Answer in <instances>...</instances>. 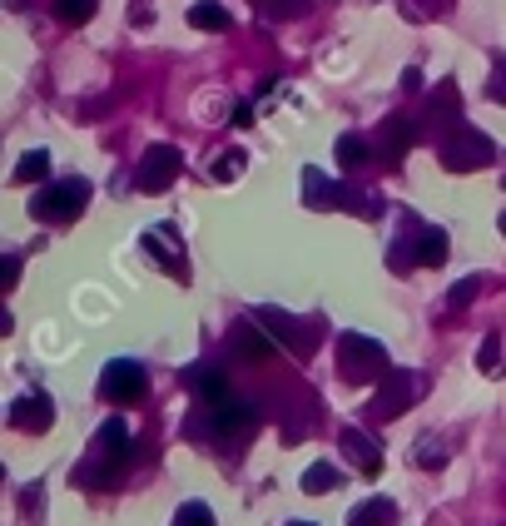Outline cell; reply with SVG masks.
I'll use <instances>...</instances> for the list:
<instances>
[{
	"label": "cell",
	"instance_id": "27",
	"mask_svg": "<svg viewBox=\"0 0 506 526\" xmlns=\"http://www.w3.org/2000/svg\"><path fill=\"white\" fill-rule=\"evenodd\" d=\"M174 526H219V522H214V507L209 502H184L174 512Z\"/></svg>",
	"mask_w": 506,
	"mask_h": 526
},
{
	"label": "cell",
	"instance_id": "28",
	"mask_svg": "<svg viewBox=\"0 0 506 526\" xmlns=\"http://www.w3.org/2000/svg\"><path fill=\"white\" fill-rule=\"evenodd\" d=\"M244 164H249V154H244V149H229V154H219V169H214V179H219V184H229L234 174H244Z\"/></svg>",
	"mask_w": 506,
	"mask_h": 526
},
{
	"label": "cell",
	"instance_id": "33",
	"mask_svg": "<svg viewBox=\"0 0 506 526\" xmlns=\"http://www.w3.org/2000/svg\"><path fill=\"white\" fill-rule=\"evenodd\" d=\"M229 125H234V130H244V125H253V105H234Z\"/></svg>",
	"mask_w": 506,
	"mask_h": 526
},
{
	"label": "cell",
	"instance_id": "22",
	"mask_svg": "<svg viewBox=\"0 0 506 526\" xmlns=\"http://www.w3.org/2000/svg\"><path fill=\"white\" fill-rule=\"evenodd\" d=\"M343 487V472L333 467V462H313L308 472H303V492L308 497H323V492H338Z\"/></svg>",
	"mask_w": 506,
	"mask_h": 526
},
{
	"label": "cell",
	"instance_id": "9",
	"mask_svg": "<svg viewBox=\"0 0 506 526\" xmlns=\"http://www.w3.org/2000/svg\"><path fill=\"white\" fill-rule=\"evenodd\" d=\"M144 393H149L144 363H134V358L105 363V373H100V397H105V402H139Z\"/></svg>",
	"mask_w": 506,
	"mask_h": 526
},
{
	"label": "cell",
	"instance_id": "17",
	"mask_svg": "<svg viewBox=\"0 0 506 526\" xmlns=\"http://www.w3.org/2000/svg\"><path fill=\"white\" fill-rule=\"evenodd\" d=\"M229 348H234L244 363H268V358H273V338H268L258 323H239V328L229 333Z\"/></svg>",
	"mask_w": 506,
	"mask_h": 526
},
{
	"label": "cell",
	"instance_id": "18",
	"mask_svg": "<svg viewBox=\"0 0 506 526\" xmlns=\"http://www.w3.org/2000/svg\"><path fill=\"white\" fill-rule=\"evenodd\" d=\"M333 154H338V164H343L348 174H358L363 164H373V139H363V134H338Z\"/></svg>",
	"mask_w": 506,
	"mask_h": 526
},
{
	"label": "cell",
	"instance_id": "6",
	"mask_svg": "<svg viewBox=\"0 0 506 526\" xmlns=\"http://www.w3.org/2000/svg\"><path fill=\"white\" fill-rule=\"evenodd\" d=\"M437 159H442L447 174H472V169H487V164L497 159V144H492V134L462 125L457 134H447V139L437 144Z\"/></svg>",
	"mask_w": 506,
	"mask_h": 526
},
{
	"label": "cell",
	"instance_id": "16",
	"mask_svg": "<svg viewBox=\"0 0 506 526\" xmlns=\"http://www.w3.org/2000/svg\"><path fill=\"white\" fill-rule=\"evenodd\" d=\"M179 383H184L189 393L199 397V402H219L224 393H234V388H229V378H224L219 368H209V363H199V368H184V373H179Z\"/></svg>",
	"mask_w": 506,
	"mask_h": 526
},
{
	"label": "cell",
	"instance_id": "4",
	"mask_svg": "<svg viewBox=\"0 0 506 526\" xmlns=\"http://www.w3.org/2000/svg\"><path fill=\"white\" fill-rule=\"evenodd\" d=\"M253 323L283 348V353H293V358H308L313 348H318V338H323V318H293V313H283V308H253Z\"/></svg>",
	"mask_w": 506,
	"mask_h": 526
},
{
	"label": "cell",
	"instance_id": "37",
	"mask_svg": "<svg viewBox=\"0 0 506 526\" xmlns=\"http://www.w3.org/2000/svg\"><path fill=\"white\" fill-rule=\"evenodd\" d=\"M258 5H273V0H258Z\"/></svg>",
	"mask_w": 506,
	"mask_h": 526
},
{
	"label": "cell",
	"instance_id": "10",
	"mask_svg": "<svg viewBox=\"0 0 506 526\" xmlns=\"http://www.w3.org/2000/svg\"><path fill=\"white\" fill-rule=\"evenodd\" d=\"M412 144H417V125L407 115H387L373 139V164H402Z\"/></svg>",
	"mask_w": 506,
	"mask_h": 526
},
{
	"label": "cell",
	"instance_id": "2",
	"mask_svg": "<svg viewBox=\"0 0 506 526\" xmlns=\"http://www.w3.org/2000/svg\"><path fill=\"white\" fill-rule=\"evenodd\" d=\"M387 373H392V358H387V348H382L378 338H368V333H343L338 338V378L348 388L382 383Z\"/></svg>",
	"mask_w": 506,
	"mask_h": 526
},
{
	"label": "cell",
	"instance_id": "8",
	"mask_svg": "<svg viewBox=\"0 0 506 526\" xmlns=\"http://www.w3.org/2000/svg\"><path fill=\"white\" fill-rule=\"evenodd\" d=\"M179 174H184V154H179L174 144H149L144 159H139L134 189H139V194H164Z\"/></svg>",
	"mask_w": 506,
	"mask_h": 526
},
{
	"label": "cell",
	"instance_id": "30",
	"mask_svg": "<svg viewBox=\"0 0 506 526\" xmlns=\"http://www.w3.org/2000/svg\"><path fill=\"white\" fill-rule=\"evenodd\" d=\"M487 95H492L497 105H506V60H497V65H492V80H487Z\"/></svg>",
	"mask_w": 506,
	"mask_h": 526
},
{
	"label": "cell",
	"instance_id": "14",
	"mask_svg": "<svg viewBox=\"0 0 506 526\" xmlns=\"http://www.w3.org/2000/svg\"><path fill=\"white\" fill-rule=\"evenodd\" d=\"M144 249H149L154 259L164 263L174 278H189V263H184V249H179V234H174L169 224H159V229H144Z\"/></svg>",
	"mask_w": 506,
	"mask_h": 526
},
{
	"label": "cell",
	"instance_id": "3",
	"mask_svg": "<svg viewBox=\"0 0 506 526\" xmlns=\"http://www.w3.org/2000/svg\"><path fill=\"white\" fill-rule=\"evenodd\" d=\"M90 194H95V184L80 179V174L55 179V184L35 189V199H30V219H40V224H75V219L85 214Z\"/></svg>",
	"mask_w": 506,
	"mask_h": 526
},
{
	"label": "cell",
	"instance_id": "24",
	"mask_svg": "<svg viewBox=\"0 0 506 526\" xmlns=\"http://www.w3.org/2000/svg\"><path fill=\"white\" fill-rule=\"evenodd\" d=\"M477 368L487 373V378H502L506 363H502V333H487L482 338V348H477Z\"/></svg>",
	"mask_w": 506,
	"mask_h": 526
},
{
	"label": "cell",
	"instance_id": "29",
	"mask_svg": "<svg viewBox=\"0 0 506 526\" xmlns=\"http://www.w3.org/2000/svg\"><path fill=\"white\" fill-rule=\"evenodd\" d=\"M432 442H437V437H422V447H417V462H422V467H442V462H447V447H432Z\"/></svg>",
	"mask_w": 506,
	"mask_h": 526
},
{
	"label": "cell",
	"instance_id": "12",
	"mask_svg": "<svg viewBox=\"0 0 506 526\" xmlns=\"http://www.w3.org/2000/svg\"><path fill=\"white\" fill-rule=\"evenodd\" d=\"M303 204L328 214V209H348V184H333L328 174H318V164L303 169Z\"/></svg>",
	"mask_w": 506,
	"mask_h": 526
},
{
	"label": "cell",
	"instance_id": "31",
	"mask_svg": "<svg viewBox=\"0 0 506 526\" xmlns=\"http://www.w3.org/2000/svg\"><path fill=\"white\" fill-rule=\"evenodd\" d=\"M20 507H25V517H40V512H45V492H40V487H25V492H20Z\"/></svg>",
	"mask_w": 506,
	"mask_h": 526
},
{
	"label": "cell",
	"instance_id": "21",
	"mask_svg": "<svg viewBox=\"0 0 506 526\" xmlns=\"http://www.w3.org/2000/svg\"><path fill=\"white\" fill-rule=\"evenodd\" d=\"M447 254H452V249H447V234L422 224V229H417V263H422V268H437V263H447Z\"/></svg>",
	"mask_w": 506,
	"mask_h": 526
},
{
	"label": "cell",
	"instance_id": "20",
	"mask_svg": "<svg viewBox=\"0 0 506 526\" xmlns=\"http://www.w3.org/2000/svg\"><path fill=\"white\" fill-rule=\"evenodd\" d=\"M189 25H194V30H214V35H219V30H229V25H234V15H229L219 0H194V5H189Z\"/></svg>",
	"mask_w": 506,
	"mask_h": 526
},
{
	"label": "cell",
	"instance_id": "5",
	"mask_svg": "<svg viewBox=\"0 0 506 526\" xmlns=\"http://www.w3.org/2000/svg\"><path fill=\"white\" fill-rule=\"evenodd\" d=\"M199 427H204V437H219V442L249 437L258 427V407L244 393H224L219 402H204V417H194V432Z\"/></svg>",
	"mask_w": 506,
	"mask_h": 526
},
{
	"label": "cell",
	"instance_id": "23",
	"mask_svg": "<svg viewBox=\"0 0 506 526\" xmlns=\"http://www.w3.org/2000/svg\"><path fill=\"white\" fill-rule=\"evenodd\" d=\"M45 174H50V154H45V149H25L20 164H15V184H35V179H45Z\"/></svg>",
	"mask_w": 506,
	"mask_h": 526
},
{
	"label": "cell",
	"instance_id": "11",
	"mask_svg": "<svg viewBox=\"0 0 506 526\" xmlns=\"http://www.w3.org/2000/svg\"><path fill=\"white\" fill-rule=\"evenodd\" d=\"M10 427L15 432H50L55 427V402L45 393H25L10 402Z\"/></svg>",
	"mask_w": 506,
	"mask_h": 526
},
{
	"label": "cell",
	"instance_id": "38",
	"mask_svg": "<svg viewBox=\"0 0 506 526\" xmlns=\"http://www.w3.org/2000/svg\"><path fill=\"white\" fill-rule=\"evenodd\" d=\"M502 184H506V174H502Z\"/></svg>",
	"mask_w": 506,
	"mask_h": 526
},
{
	"label": "cell",
	"instance_id": "25",
	"mask_svg": "<svg viewBox=\"0 0 506 526\" xmlns=\"http://www.w3.org/2000/svg\"><path fill=\"white\" fill-rule=\"evenodd\" d=\"M482 283H487L482 273H467V278H457V288L447 293V308H452V313H462V308H467V303L482 293Z\"/></svg>",
	"mask_w": 506,
	"mask_h": 526
},
{
	"label": "cell",
	"instance_id": "7",
	"mask_svg": "<svg viewBox=\"0 0 506 526\" xmlns=\"http://www.w3.org/2000/svg\"><path fill=\"white\" fill-rule=\"evenodd\" d=\"M422 393V373H412V368H392L387 378L378 383V397H373V422H392V417H402L412 402Z\"/></svg>",
	"mask_w": 506,
	"mask_h": 526
},
{
	"label": "cell",
	"instance_id": "13",
	"mask_svg": "<svg viewBox=\"0 0 506 526\" xmlns=\"http://www.w3.org/2000/svg\"><path fill=\"white\" fill-rule=\"evenodd\" d=\"M427 120L442 130V139L462 130V95H457V80H442V85H437V95H432V105H427Z\"/></svg>",
	"mask_w": 506,
	"mask_h": 526
},
{
	"label": "cell",
	"instance_id": "34",
	"mask_svg": "<svg viewBox=\"0 0 506 526\" xmlns=\"http://www.w3.org/2000/svg\"><path fill=\"white\" fill-rule=\"evenodd\" d=\"M402 90L417 95V90H422V70H402Z\"/></svg>",
	"mask_w": 506,
	"mask_h": 526
},
{
	"label": "cell",
	"instance_id": "35",
	"mask_svg": "<svg viewBox=\"0 0 506 526\" xmlns=\"http://www.w3.org/2000/svg\"><path fill=\"white\" fill-rule=\"evenodd\" d=\"M497 229H502V234H506V214H502V219H497Z\"/></svg>",
	"mask_w": 506,
	"mask_h": 526
},
{
	"label": "cell",
	"instance_id": "19",
	"mask_svg": "<svg viewBox=\"0 0 506 526\" xmlns=\"http://www.w3.org/2000/svg\"><path fill=\"white\" fill-rule=\"evenodd\" d=\"M397 522V502L392 497H368L363 507L348 512V526H392Z\"/></svg>",
	"mask_w": 506,
	"mask_h": 526
},
{
	"label": "cell",
	"instance_id": "26",
	"mask_svg": "<svg viewBox=\"0 0 506 526\" xmlns=\"http://www.w3.org/2000/svg\"><path fill=\"white\" fill-rule=\"evenodd\" d=\"M95 10H100V0H55V15L65 25H85V20H95Z\"/></svg>",
	"mask_w": 506,
	"mask_h": 526
},
{
	"label": "cell",
	"instance_id": "36",
	"mask_svg": "<svg viewBox=\"0 0 506 526\" xmlns=\"http://www.w3.org/2000/svg\"><path fill=\"white\" fill-rule=\"evenodd\" d=\"M288 526H313V522H288Z\"/></svg>",
	"mask_w": 506,
	"mask_h": 526
},
{
	"label": "cell",
	"instance_id": "1",
	"mask_svg": "<svg viewBox=\"0 0 506 526\" xmlns=\"http://www.w3.org/2000/svg\"><path fill=\"white\" fill-rule=\"evenodd\" d=\"M129 452H134V442H129V422L125 417H105L100 432H95V442H90V452H85V462L75 467V487H90V492L115 487L120 472H125Z\"/></svg>",
	"mask_w": 506,
	"mask_h": 526
},
{
	"label": "cell",
	"instance_id": "15",
	"mask_svg": "<svg viewBox=\"0 0 506 526\" xmlns=\"http://www.w3.org/2000/svg\"><path fill=\"white\" fill-rule=\"evenodd\" d=\"M338 442H343V452L358 462V472H363V477H378V472H382V447L368 437V432H363V427H343V432H338Z\"/></svg>",
	"mask_w": 506,
	"mask_h": 526
},
{
	"label": "cell",
	"instance_id": "32",
	"mask_svg": "<svg viewBox=\"0 0 506 526\" xmlns=\"http://www.w3.org/2000/svg\"><path fill=\"white\" fill-rule=\"evenodd\" d=\"M15 278H20V259H15V254H5V263H0V288L10 293V288H15Z\"/></svg>",
	"mask_w": 506,
	"mask_h": 526
}]
</instances>
